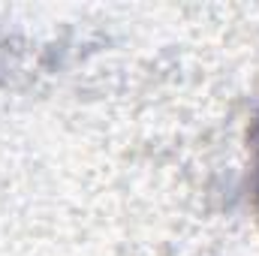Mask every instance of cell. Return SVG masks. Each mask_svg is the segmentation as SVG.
Instances as JSON below:
<instances>
[{"mask_svg":"<svg viewBox=\"0 0 259 256\" xmlns=\"http://www.w3.org/2000/svg\"><path fill=\"white\" fill-rule=\"evenodd\" d=\"M247 154H250V199H253V211L259 220V115L247 133Z\"/></svg>","mask_w":259,"mask_h":256,"instance_id":"cell-1","label":"cell"}]
</instances>
